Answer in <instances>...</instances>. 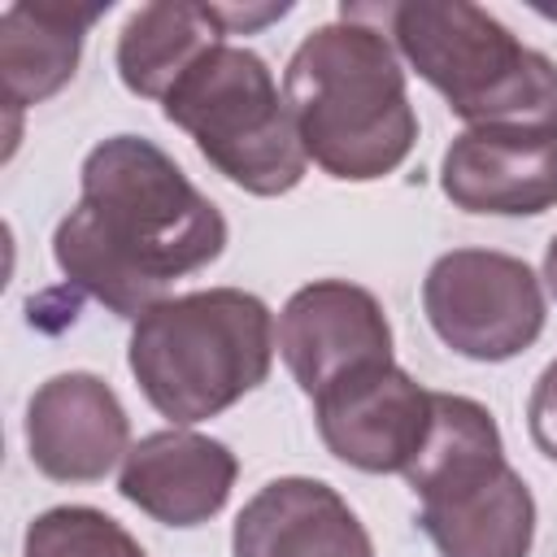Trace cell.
Returning <instances> with one entry per match:
<instances>
[{
  "label": "cell",
  "instance_id": "1",
  "mask_svg": "<svg viewBox=\"0 0 557 557\" xmlns=\"http://www.w3.org/2000/svg\"><path fill=\"white\" fill-rule=\"evenodd\" d=\"M226 222L187 174L139 135H113L83 161V200L61 218L52 257L61 274L117 318H144L161 292L205 270Z\"/></svg>",
  "mask_w": 557,
  "mask_h": 557
},
{
  "label": "cell",
  "instance_id": "2",
  "mask_svg": "<svg viewBox=\"0 0 557 557\" xmlns=\"http://www.w3.org/2000/svg\"><path fill=\"white\" fill-rule=\"evenodd\" d=\"M283 100L300 131L305 157H313L331 178H383L418 139L405 70L383 30L361 22L339 17L318 26L287 61Z\"/></svg>",
  "mask_w": 557,
  "mask_h": 557
},
{
  "label": "cell",
  "instance_id": "3",
  "mask_svg": "<svg viewBox=\"0 0 557 557\" xmlns=\"http://www.w3.org/2000/svg\"><path fill=\"white\" fill-rule=\"evenodd\" d=\"M344 22H383L409 65L470 126L557 131V65L466 0L344 4Z\"/></svg>",
  "mask_w": 557,
  "mask_h": 557
},
{
  "label": "cell",
  "instance_id": "4",
  "mask_svg": "<svg viewBox=\"0 0 557 557\" xmlns=\"http://www.w3.org/2000/svg\"><path fill=\"white\" fill-rule=\"evenodd\" d=\"M274 357L270 309L239 287H209L152 305L131 331V370L170 422H205L265 383Z\"/></svg>",
  "mask_w": 557,
  "mask_h": 557
},
{
  "label": "cell",
  "instance_id": "5",
  "mask_svg": "<svg viewBox=\"0 0 557 557\" xmlns=\"http://www.w3.org/2000/svg\"><path fill=\"white\" fill-rule=\"evenodd\" d=\"M418 527L440 557H527L535 500L500 448L492 413L470 396L431 392V431L405 466Z\"/></svg>",
  "mask_w": 557,
  "mask_h": 557
},
{
  "label": "cell",
  "instance_id": "6",
  "mask_svg": "<svg viewBox=\"0 0 557 557\" xmlns=\"http://www.w3.org/2000/svg\"><path fill=\"white\" fill-rule=\"evenodd\" d=\"M200 157L252 196H283L305 178V144L265 61L248 48H209L161 100Z\"/></svg>",
  "mask_w": 557,
  "mask_h": 557
},
{
  "label": "cell",
  "instance_id": "7",
  "mask_svg": "<svg viewBox=\"0 0 557 557\" xmlns=\"http://www.w3.org/2000/svg\"><path fill=\"white\" fill-rule=\"evenodd\" d=\"M422 309L435 335L470 361H505L544 331V292L527 261L487 248L444 252L426 283Z\"/></svg>",
  "mask_w": 557,
  "mask_h": 557
},
{
  "label": "cell",
  "instance_id": "8",
  "mask_svg": "<svg viewBox=\"0 0 557 557\" xmlns=\"http://www.w3.org/2000/svg\"><path fill=\"white\" fill-rule=\"evenodd\" d=\"M322 444L370 474H392L418 457L431 431V392L418 387L396 361L357 370L313 396Z\"/></svg>",
  "mask_w": 557,
  "mask_h": 557
},
{
  "label": "cell",
  "instance_id": "9",
  "mask_svg": "<svg viewBox=\"0 0 557 557\" xmlns=\"http://www.w3.org/2000/svg\"><path fill=\"white\" fill-rule=\"evenodd\" d=\"M278 352L300 383L305 396L326 392L331 383L387 366L392 361V326L383 305L339 278H322L300 287L278 313Z\"/></svg>",
  "mask_w": 557,
  "mask_h": 557
},
{
  "label": "cell",
  "instance_id": "10",
  "mask_svg": "<svg viewBox=\"0 0 557 557\" xmlns=\"http://www.w3.org/2000/svg\"><path fill=\"white\" fill-rule=\"evenodd\" d=\"M440 187L466 213H544L557 205V131L470 126L448 144Z\"/></svg>",
  "mask_w": 557,
  "mask_h": 557
},
{
  "label": "cell",
  "instance_id": "11",
  "mask_svg": "<svg viewBox=\"0 0 557 557\" xmlns=\"http://www.w3.org/2000/svg\"><path fill=\"white\" fill-rule=\"evenodd\" d=\"M126 409L96 374L70 370L48 379L26 409L30 461L57 483H96L126 457Z\"/></svg>",
  "mask_w": 557,
  "mask_h": 557
},
{
  "label": "cell",
  "instance_id": "12",
  "mask_svg": "<svg viewBox=\"0 0 557 557\" xmlns=\"http://www.w3.org/2000/svg\"><path fill=\"white\" fill-rule=\"evenodd\" d=\"M287 4H144L117 35V74L135 96L165 100L170 87L226 35L283 17Z\"/></svg>",
  "mask_w": 557,
  "mask_h": 557
},
{
  "label": "cell",
  "instance_id": "13",
  "mask_svg": "<svg viewBox=\"0 0 557 557\" xmlns=\"http://www.w3.org/2000/svg\"><path fill=\"white\" fill-rule=\"evenodd\" d=\"M235 470L231 448L209 435L152 431L122 457L117 492L165 527H196L226 505Z\"/></svg>",
  "mask_w": 557,
  "mask_h": 557
},
{
  "label": "cell",
  "instance_id": "14",
  "mask_svg": "<svg viewBox=\"0 0 557 557\" xmlns=\"http://www.w3.org/2000/svg\"><path fill=\"white\" fill-rule=\"evenodd\" d=\"M235 557H374L366 527L318 479H274L235 518Z\"/></svg>",
  "mask_w": 557,
  "mask_h": 557
},
{
  "label": "cell",
  "instance_id": "15",
  "mask_svg": "<svg viewBox=\"0 0 557 557\" xmlns=\"http://www.w3.org/2000/svg\"><path fill=\"white\" fill-rule=\"evenodd\" d=\"M100 13V4L74 0H17L0 13V96L13 113L70 83L83 35Z\"/></svg>",
  "mask_w": 557,
  "mask_h": 557
},
{
  "label": "cell",
  "instance_id": "16",
  "mask_svg": "<svg viewBox=\"0 0 557 557\" xmlns=\"http://www.w3.org/2000/svg\"><path fill=\"white\" fill-rule=\"evenodd\" d=\"M26 557H144V548L109 513L61 505L26 527Z\"/></svg>",
  "mask_w": 557,
  "mask_h": 557
},
{
  "label": "cell",
  "instance_id": "17",
  "mask_svg": "<svg viewBox=\"0 0 557 557\" xmlns=\"http://www.w3.org/2000/svg\"><path fill=\"white\" fill-rule=\"evenodd\" d=\"M527 426H531V440L544 457L557 461V361L544 366V374L535 379L531 387V400H527Z\"/></svg>",
  "mask_w": 557,
  "mask_h": 557
},
{
  "label": "cell",
  "instance_id": "18",
  "mask_svg": "<svg viewBox=\"0 0 557 557\" xmlns=\"http://www.w3.org/2000/svg\"><path fill=\"white\" fill-rule=\"evenodd\" d=\"M544 278H548V292L557 296V235H553V244L544 252Z\"/></svg>",
  "mask_w": 557,
  "mask_h": 557
},
{
  "label": "cell",
  "instance_id": "19",
  "mask_svg": "<svg viewBox=\"0 0 557 557\" xmlns=\"http://www.w3.org/2000/svg\"><path fill=\"white\" fill-rule=\"evenodd\" d=\"M535 13H544V17H557V4H535Z\"/></svg>",
  "mask_w": 557,
  "mask_h": 557
}]
</instances>
